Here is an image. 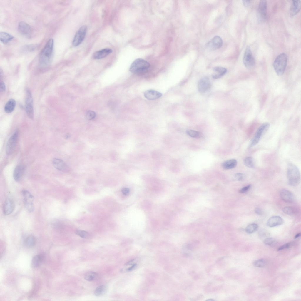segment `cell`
Masks as SVG:
<instances>
[{
    "mask_svg": "<svg viewBox=\"0 0 301 301\" xmlns=\"http://www.w3.org/2000/svg\"><path fill=\"white\" fill-rule=\"evenodd\" d=\"M139 259L137 258L134 259L127 262L125 265L123 269V271L129 272L135 268L137 266Z\"/></svg>",
    "mask_w": 301,
    "mask_h": 301,
    "instance_id": "cell-23",
    "label": "cell"
},
{
    "mask_svg": "<svg viewBox=\"0 0 301 301\" xmlns=\"http://www.w3.org/2000/svg\"><path fill=\"white\" fill-rule=\"evenodd\" d=\"M97 277V274L95 272H89L86 273L85 275V279L88 281H93Z\"/></svg>",
    "mask_w": 301,
    "mask_h": 301,
    "instance_id": "cell-36",
    "label": "cell"
},
{
    "mask_svg": "<svg viewBox=\"0 0 301 301\" xmlns=\"http://www.w3.org/2000/svg\"><path fill=\"white\" fill-rule=\"evenodd\" d=\"M22 193L26 208L29 212L33 211L34 209L33 196L29 192L26 190H23Z\"/></svg>",
    "mask_w": 301,
    "mask_h": 301,
    "instance_id": "cell-10",
    "label": "cell"
},
{
    "mask_svg": "<svg viewBox=\"0 0 301 301\" xmlns=\"http://www.w3.org/2000/svg\"><path fill=\"white\" fill-rule=\"evenodd\" d=\"M14 204L13 200L10 198H7L5 201L3 206V212L4 215H8L11 214L14 210Z\"/></svg>",
    "mask_w": 301,
    "mask_h": 301,
    "instance_id": "cell-15",
    "label": "cell"
},
{
    "mask_svg": "<svg viewBox=\"0 0 301 301\" xmlns=\"http://www.w3.org/2000/svg\"><path fill=\"white\" fill-rule=\"evenodd\" d=\"M267 12V3L265 0L260 1L258 5L257 15L259 21H264L266 19Z\"/></svg>",
    "mask_w": 301,
    "mask_h": 301,
    "instance_id": "cell-11",
    "label": "cell"
},
{
    "mask_svg": "<svg viewBox=\"0 0 301 301\" xmlns=\"http://www.w3.org/2000/svg\"><path fill=\"white\" fill-rule=\"evenodd\" d=\"M16 101L14 99H9L6 103L4 108V111L7 113H10L14 109L16 106Z\"/></svg>",
    "mask_w": 301,
    "mask_h": 301,
    "instance_id": "cell-24",
    "label": "cell"
},
{
    "mask_svg": "<svg viewBox=\"0 0 301 301\" xmlns=\"http://www.w3.org/2000/svg\"><path fill=\"white\" fill-rule=\"evenodd\" d=\"M301 235V233H299L295 235V236L294 238L296 239L300 237Z\"/></svg>",
    "mask_w": 301,
    "mask_h": 301,
    "instance_id": "cell-48",
    "label": "cell"
},
{
    "mask_svg": "<svg viewBox=\"0 0 301 301\" xmlns=\"http://www.w3.org/2000/svg\"><path fill=\"white\" fill-rule=\"evenodd\" d=\"M186 133L191 137L195 138H200L203 136L202 133L193 130H188L186 131Z\"/></svg>",
    "mask_w": 301,
    "mask_h": 301,
    "instance_id": "cell-30",
    "label": "cell"
},
{
    "mask_svg": "<svg viewBox=\"0 0 301 301\" xmlns=\"http://www.w3.org/2000/svg\"><path fill=\"white\" fill-rule=\"evenodd\" d=\"M237 163V160L232 159L225 161L222 164V167L225 169H231L235 168Z\"/></svg>",
    "mask_w": 301,
    "mask_h": 301,
    "instance_id": "cell-25",
    "label": "cell"
},
{
    "mask_svg": "<svg viewBox=\"0 0 301 301\" xmlns=\"http://www.w3.org/2000/svg\"><path fill=\"white\" fill-rule=\"evenodd\" d=\"M244 165L249 168H252L254 167V160L252 157H248L245 158L243 160Z\"/></svg>",
    "mask_w": 301,
    "mask_h": 301,
    "instance_id": "cell-32",
    "label": "cell"
},
{
    "mask_svg": "<svg viewBox=\"0 0 301 301\" xmlns=\"http://www.w3.org/2000/svg\"><path fill=\"white\" fill-rule=\"evenodd\" d=\"M150 64L146 60L141 58L136 59L131 64L129 68L133 73L141 75L146 73L150 67Z\"/></svg>",
    "mask_w": 301,
    "mask_h": 301,
    "instance_id": "cell-2",
    "label": "cell"
},
{
    "mask_svg": "<svg viewBox=\"0 0 301 301\" xmlns=\"http://www.w3.org/2000/svg\"><path fill=\"white\" fill-rule=\"evenodd\" d=\"M1 92H4L6 91V86L4 83L1 81L0 83Z\"/></svg>",
    "mask_w": 301,
    "mask_h": 301,
    "instance_id": "cell-45",
    "label": "cell"
},
{
    "mask_svg": "<svg viewBox=\"0 0 301 301\" xmlns=\"http://www.w3.org/2000/svg\"><path fill=\"white\" fill-rule=\"evenodd\" d=\"M112 52V50L111 49H104L95 52L93 53V56L95 59H101L106 57Z\"/></svg>",
    "mask_w": 301,
    "mask_h": 301,
    "instance_id": "cell-19",
    "label": "cell"
},
{
    "mask_svg": "<svg viewBox=\"0 0 301 301\" xmlns=\"http://www.w3.org/2000/svg\"><path fill=\"white\" fill-rule=\"evenodd\" d=\"M18 29L19 32L26 37H30L32 33L31 28L30 26L24 21L20 22L18 24Z\"/></svg>",
    "mask_w": 301,
    "mask_h": 301,
    "instance_id": "cell-13",
    "label": "cell"
},
{
    "mask_svg": "<svg viewBox=\"0 0 301 301\" xmlns=\"http://www.w3.org/2000/svg\"><path fill=\"white\" fill-rule=\"evenodd\" d=\"M53 166L56 169L61 171L65 170L67 166L65 163L62 160L57 158H53L52 161Z\"/></svg>",
    "mask_w": 301,
    "mask_h": 301,
    "instance_id": "cell-21",
    "label": "cell"
},
{
    "mask_svg": "<svg viewBox=\"0 0 301 301\" xmlns=\"http://www.w3.org/2000/svg\"><path fill=\"white\" fill-rule=\"evenodd\" d=\"M255 267H263L266 265V262L263 259H260L255 261L253 263Z\"/></svg>",
    "mask_w": 301,
    "mask_h": 301,
    "instance_id": "cell-37",
    "label": "cell"
},
{
    "mask_svg": "<svg viewBox=\"0 0 301 301\" xmlns=\"http://www.w3.org/2000/svg\"><path fill=\"white\" fill-rule=\"evenodd\" d=\"M243 61L245 66L249 69L251 68L255 64V59L249 46H247L245 50Z\"/></svg>",
    "mask_w": 301,
    "mask_h": 301,
    "instance_id": "cell-8",
    "label": "cell"
},
{
    "mask_svg": "<svg viewBox=\"0 0 301 301\" xmlns=\"http://www.w3.org/2000/svg\"><path fill=\"white\" fill-rule=\"evenodd\" d=\"M96 116V113L93 111H88L86 114V118L89 120L93 119Z\"/></svg>",
    "mask_w": 301,
    "mask_h": 301,
    "instance_id": "cell-39",
    "label": "cell"
},
{
    "mask_svg": "<svg viewBox=\"0 0 301 301\" xmlns=\"http://www.w3.org/2000/svg\"><path fill=\"white\" fill-rule=\"evenodd\" d=\"M87 31L86 25H83L76 32L72 42V44L74 46L79 45L83 40Z\"/></svg>",
    "mask_w": 301,
    "mask_h": 301,
    "instance_id": "cell-9",
    "label": "cell"
},
{
    "mask_svg": "<svg viewBox=\"0 0 301 301\" xmlns=\"http://www.w3.org/2000/svg\"><path fill=\"white\" fill-rule=\"evenodd\" d=\"M282 210L284 213L290 215H295L297 212L296 209L291 206L285 207L282 209Z\"/></svg>",
    "mask_w": 301,
    "mask_h": 301,
    "instance_id": "cell-34",
    "label": "cell"
},
{
    "mask_svg": "<svg viewBox=\"0 0 301 301\" xmlns=\"http://www.w3.org/2000/svg\"><path fill=\"white\" fill-rule=\"evenodd\" d=\"M14 37L11 35L6 32H1L0 33L1 41L4 44H7L12 40Z\"/></svg>",
    "mask_w": 301,
    "mask_h": 301,
    "instance_id": "cell-28",
    "label": "cell"
},
{
    "mask_svg": "<svg viewBox=\"0 0 301 301\" xmlns=\"http://www.w3.org/2000/svg\"><path fill=\"white\" fill-rule=\"evenodd\" d=\"M300 1H292L290 10L291 16H293L296 15L300 11Z\"/></svg>",
    "mask_w": 301,
    "mask_h": 301,
    "instance_id": "cell-22",
    "label": "cell"
},
{
    "mask_svg": "<svg viewBox=\"0 0 301 301\" xmlns=\"http://www.w3.org/2000/svg\"><path fill=\"white\" fill-rule=\"evenodd\" d=\"M54 41L50 39L48 41L40 53L39 61L42 67L48 66L51 62L53 56Z\"/></svg>",
    "mask_w": 301,
    "mask_h": 301,
    "instance_id": "cell-1",
    "label": "cell"
},
{
    "mask_svg": "<svg viewBox=\"0 0 301 301\" xmlns=\"http://www.w3.org/2000/svg\"><path fill=\"white\" fill-rule=\"evenodd\" d=\"M44 259V256L42 254H39L34 256L32 260V265L34 267H37L41 264Z\"/></svg>",
    "mask_w": 301,
    "mask_h": 301,
    "instance_id": "cell-27",
    "label": "cell"
},
{
    "mask_svg": "<svg viewBox=\"0 0 301 301\" xmlns=\"http://www.w3.org/2000/svg\"><path fill=\"white\" fill-rule=\"evenodd\" d=\"M38 47V44H28L22 47V49L24 52L33 51L36 49Z\"/></svg>",
    "mask_w": 301,
    "mask_h": 301,
    "instance_id": "cell-33",
    "label": "cell"
},
{
    "mask_svg": "<svg viewBox=\"0 0 301 301\" xmlns=\"http://www.w3.org/2000/svg\"><path fill=\"white\" fill-rule=\"evenodd\" d=\"M270 126V123L265 122L258 128L250 141L249 146L250 147L255 146L259 142L261 137L268 130Z\"/></svg>",
    "mask_w": 301,
    "mask_h": 301,
    "instance_id": "cell-5",
    "label": "cell"
},
{
    "mask_svg": "<svg viewBox=\"0 0 301 301\" xmlns=\"http://www.w3.org/2000/svg\"><path fill=\"white\" fill-rule=\"evenodd\" d=\"M258 226L256 224L253 223L248 225L245 228V231L248 233L251 234L256 231L258 229Z\"/></svg>",
    "mask_w": 301,
    "mask_h": 301,
    "instance_id": "cell-35",
    "label": "cell"
},
{
    "mask_svg": "<svg viewBox=\"0 0 301 301\" xmlns=\"http://www.w3.org/2000/svg\"><path fill=\"white\" fill-rule=\"evenodd\" d=\"M290 245L291 244L290 243H287L286 244H284L283 245L279 247V248L277 249V250H283L284 249L288 248L290 246Z\"/></svg>",
    "mask_w": 301,
    "mask_h": 301,
    "instance_id": "cell-43",
    "label": "cell"
},
{
    "mask_svg": "<svg viewBox=\"0 0 301 301\" xmlns=\"http://www.w3.org/2000/svg\"><path fill=\"white\" fill-rule=\"evenodd\" d=\"M107 287L106 285H101L95 289L94 294L96 296H101L106 292Z\"/></svg>",
    "mask_w": 301,
    "mask_h": 301,
    "instance_id": "cell-29",
    "label": "cell"
},
{
    "mask_svg": "<svg viewBox=\"0 0 301 301\" xmlns=\"http://www.w3.org/2000/svg\"><path fill=\"white\" fill-rule=\"evenodd\" d=\"M144 96L148 99L153 100L160 98L162 96V94L156 91L150 89L145 92Z\"/></svg>",
    "mask_w": 301,
    "mask_h": 301,
    "instance_id": "cell-20",
    "label": "cell"
},
{
    "mask_svg": "<svg viewBox=\"0 0 301 301\" xmlns=\"http://www.w3.org/2000/svg\"><path fill=\"white\" fill-rule=\"evenodd\" d=\"M234 177L237 180L242 181L245 179V176L243 173H235L234 175Z\"/></svg>",
    "mask_w": 301,
    "mask_h": 301,
    "instance_id": "cell-40",
    "label": "cell"
},
{
    "mask_svg": "<svg viewBox=\"0 0 301 301\" xmlns=\"http://www.w3.org/2000/svg\"><path fill=\"white\" fill-rule=\"evenodd\" d=\"M210 81L207 77H203L199 81L198 88L200 93H205L210 88Z\"/></svg>",
    "mask_w": 301,
    "mask_h": 301,
    "instance_id": "cell-12",
    "label": "cell"
},
{
    "mask_svg": "<svg viewBox=\"0 0 301 301\" xmlns=\"http://www.w3.org/2000/svg\"><path fill=\"white\" fill-rule=\"evenodd\" d=\"M283 223L284 220L281 217L275 216L270 218L268 220L266 224L267 226L272 227L281 225Z\"/></svg>",
    "mask_w": 301,
    "mask_h": 301,
    "instance_id": "cell-17",
    "label": "cell"
},
{
    "mask_svg": "<svg viewBox=\"0 0 301 301\" xmlns=\"http://www.w3.org/2000/svg\"><path fill=\"white\" fill-rule=\"evenodd\" d=\"M25 167L22 164H19L15 168L13 173V177L14 180L18 181L22 178L24 170Z\"/></svg>",
    "mask_w": 301,
    "mask_h": 301,
    "instance_id": "cell-16",
    "label": "cell"
},
{
    "mask_svg": "<svg viewBox=\"0 0 301 301\" xmlns=\"http://www.w3.org/2000/svg\"><path fill=\"white\" fill-rule=\"evenodd\" d=\"M242 1L243 5L245 7L249 5L250 2L249 0H243Z\"/></svg>",
    "mask_w": 301,
    "mask_h": 301,
    "instance_id": "cell-47",
    "label": "cell"
},
{
    "mask_svg": "<svg viewBox=\"0 0 301 301\" xmlns=\"http://www.w3.org/2000/svg\"><path fill=\"white\" fill-rule=\"evenodd\" d=\"M121 191L122 193L124 195H127L129 194L130 190L128 188H124L122 189Z\"/></svg>",
    "mask_w": 301,
    "mask_h": 301,
    "instance_id": "cell-46",
    "label": "cell"
},
{
    "mask_svg": "<svg viewBox=\"0 0 301 301\" xmlns=\"http://www.w3.org/2000/svg\"><path fill=\"white\" fill-rule=\"evenodd\" d=\"M18 131L16 130L9 139L6 146V152L8 155H11L13 152L17 142Z\"/></svg>",
    "mask_w": 301,
    "mask_h": 301,
    "instance_id": "cell-7",
    "label": "cell"
},
{
    "mask_svg": "<svg viewBox=\"0 0 301 301\" xmlns=\"http://www.w3.org/2000/svg\"><path fill=\"white\" fill-rule=\"evenodd\" d=\"M33 100L31 93L30 90L27 89L26 90L25 99V107L26 113L29 117L33 119L34 111L33 107Z\"/></svg>",
    "mask_w": 301,
    "mask_h": 301,
    "instance_id": "cell-6",
    "label": "cell"
},
{
    "mask_svg": "<svg viewBox=\"0 0 301 301\" xmlns=\"http://www.w3.org/2000/svg\"><path fill=\"white\" fill-rule=\"evenodd\" d=\"M263 242L265 245L270 246L273 245L275 244V241L273 238H269L265 239Z\"/></svg>",
    "mask_w": 301,
    "mask_h": 301,
    "instance_id": "cell-41",
    "label": "cell"
},
{
    "mask_svg": "<svg viewBox=\"0 0 301 301\" xmlns=\"http://www.w3.org/2000/svg\"><path fill=\"white\" fill-rule=\"evenodd\" d=\"M75 233L78 235L83 238H86L88 235V233L84 230H76Z\"/></svg>",
    "mask_w": 301,
    "mask_h": 301,
    "instance_id": "cell-38",
    "label": "cell"
},
{
    "mask_svg": "<svg viewBox=\"0 0 301 301\" xmlns=\"http://www.w3.org/2000/svg\"><path fill=\"white\" fill-rule=\"evenodd\" d=\"M223 40L220 37L216 36L213 37L207 44L208 47L211 49H216L221 47Z\"/></svg>",
    "mask_w": 301,
    "mask_h": 301,
    "instance_id": "cell-14",
    "label": "cell"
},
{
    "mask_svg": "<svg viewBox=\"0 0 301 301\" xmlns=\"http://www.w3.org/2000/svg\"><path fill=\"white\" fill-rule=\"evenodd\" d=\"M287 177L290 185L295 186L299 184L300 180V173L297 167L294 164L290 163L288 164Z\"/></svg>",
    "mask_w": 301,
    "mask_h": 301,
    "instance_id": "cell-3",
    "label": "cell"
},
{
    "mask_svg": "<svg viewBox=\"0 0 301 301\" xmlns=\"http://www.w3.org/2000/svg\"><path fill=\"white\" fill-rule=\"evenodd\" d=\"M208 300L213 301V300Z\"/></svg>",
    "mask_w": 301,
    "mask_h": 301,
    "instance_id": "cell-49",
    "label": "cell"
},
{
    "mask_svg": "<svg viewBox=\"0 0 301 301\" xmlns=\"http://www.w3.org/2000/svg\"><path fill=\"white\" fill-rule=\"evenodd\" d=\"M213 70L218 73L214 74L212 75V77L214 79H218L224 75L227 72V69L225 68L217 66L215 67Z\"/></svg>",
    "mask_w": 301,
    "mask_h": 301,
    "instance_id": "cell-26",
    "label": "cell"
},
{
    "mask_svg": "<svg viewBox=\"0 0 301 301\" xmlns=\"http://www.w3.org/2000/svg\"><path fill=\"white\" fill-rule=\"evenodd\" d=\"M287 61L286 54L282 53L279 55L275 60L273 66L277 74L281 76L284 73L285 70Z\"/></svg>",
    "mask_w": 301,
    "mask_h": 301,
    "instance_id": "cell-4",
    "label": "cell"
},
{
    "mask_svg": "<svg viewBox=\"0 0 301 301\" xmlns=\"http://www.w3.org/2000/svg\"><path fill=\"white\" fill-rule=\"evenodd\" d=\"M281 198L284 201L287 203H292L294 200L293 194L289 191L285 190H282L280 193Z\"/></svg>",
    "mask_w": 301,
    "mask_h": 301,
    "instance_id": "cell-18",
    "label": "cell"
},
{
    "mask_svg": "<svg viewBox=\"0 0 301 301\" xmlns=\"http://www.w3.org/2000/svg\"><path fill=\"white\" fill-rule=\"evenodd\" d=\"M36 242V240L35 237L33 235H30L25 239L24 244L26 247H31L35 245Z\"/></svg>",
    "mask_w": 301,
    "mask_h": 301,
    "instance_id": "cell-31",
    "label": "cell"
},
{
    "mask_svg": "<svg viewBox=\"0 0 301 301\" xmlns=\"http://www.w3.org/2000/svg\"><path fill=\"white\" fill-rule=\"evenodd\" d=\"M251 185H249L245 186L240 189L239 192L241 193H246L251 188Z\"/></svg>",
    "mask_w": 301,
    "mask_h": 301,
    "instance_id": "cell-42",
    "label": "cell"
},
{
    "mask_svg": "<svg viewBox=\"0 0 301 301\" xmlns=\"http://www.w3.org/2000/svg\"><path fill=\"white\" fill-rule=\"evenodd\" d=\"M254 211L256 214L259 215H262L263 213L262 210L258 208H256L254 209Z\"/></svg>",
    "mask_w": 301,
    "mask_h": 301,
    "instance_id": "cell-44",
    "label": "cell"
}]
</instances>
